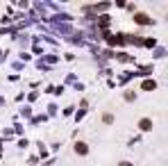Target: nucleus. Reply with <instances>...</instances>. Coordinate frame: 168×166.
I'll use <instances>...</instances> for the list:
<instances>
[{
    "mask_svg": "<svg viewBox=\"0 0 168 166\" xmlns=\"http://www.w3.org/2000/svg\"><path fill=\"white\" fill-rule=\"evenodd\" d=\"M77 152H86V146L84 144H77Z\"/></svg>",
    "mask_w": 168,
    "mask_h": 166,
    "instance_id": "obj_1",
    "label": "nucleus"
}]
</instances>
